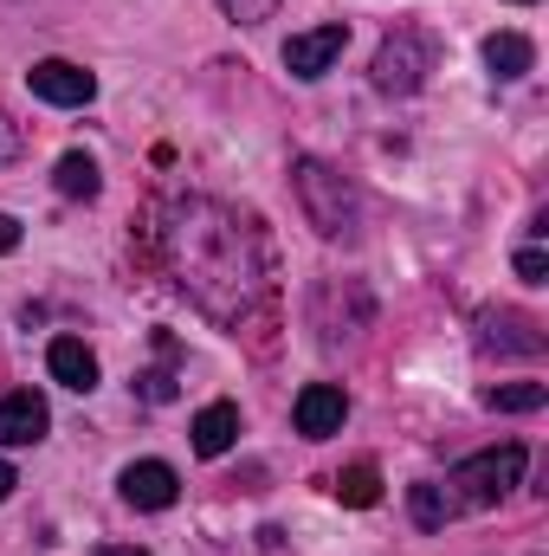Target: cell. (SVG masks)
Returning <instances> with one entry per match:
<instances>
[{
	"instance_id": "obj_1",
	"label": "cell",
	"mask_w": 549,
	"mask_h": 556,
	"mask_svg": "<svg viewBox=\"0 0 549 556\" xmlns=\"http://www.w3.org/2000/svg\"><path fill=\"white\" fill-rule=\"evenodd\" d=\"M155 253L220 330H246L272 304V240L253 214L214 194H175L155 207Z\"/></svg>"
},
{
	"instance_id": "obj_2",
	"label": "cell",
	"mask_w": 549,
	"mask_h": 556,
	"mask_svg": "<svg viewBox=\"0 0 549 556\" xmlns=\"http://www.w3.org/2000/svg\"><path fill=\"white\" fill-rule=\"evenodd\" d=\"M291 181H297L304 220H310L323 240H356V227H362V194H356L349 175H336V168L317 162V155H297V162H291Z\"/></svg>"
},
{
	"instance_id": "obj_3",
	"label": "cell",
	"mask_w": 549,
	"mask_h": 556,
	"mask_svg": "<svg viewBox=\"0 0 549 556\" xmlns=\"http://www.w3.org/2000/svg\"><path fill=\"white\" fill-rule=\"evenodd\" d=\"M524 466H531V453L518 446V440H505V446H491V453H472L459 472H452V505H498L518 479H524Z\"/></svg>"
},
{
	"instance_id": "obj_4",
	"label": "cell",
	"mask_w": 549,
	"mask_h": 556,
	"mask_svg": "<svg viewBox=\"0 0 549 556\" xmlns=\"http://www.w3.org/2000/svg\"><path fill=\"white\" fill-rule=\"evenodd\" d=\"M433 59H439L433 33H420V26H395V33L382 39V52H375V91H395V98L420 91L426 72H433Z\"/></svg>"
},
{
	"instance_id": "obj_5",
	"label": "cell",
	"mask_w": 549,
	"mask_h": 556,
	"mask_svg": "<svg viewBox=\"0 0 549 556\" xmlns=\"http://www.w3.org/2000/svg\"><path fill=\"white\" fill-rule=\"evenodd\" d=\"M544 324L531 311H485L478 317V350L491 356H544Z\"/></svg>"
},
{
	"instance_id": "obj_6",
	"label": "cell",
	"mask_w": 549,
	"mask_h": 556,
	"mask_svg": "<svg viewBox=\"0 0 549 556\" xmlns=\"http://www.w3.org/2000/svg\"><path fill=\"white\" fill-rule=\"evenodd\" d=\"M26 85H33V98H46V104H59V111H78V104L98 98V78H91L85 65H72V59H39V65L26 72Z\"/></svg>"
},
{
	"instance_id": "obj_7",
	"label": "cell",
	"mask_w": 549,
	"mask_h": 556,
	"mask_svg": "<svg viewBox=\"0 0 549 556\" xmlns=\"http://www.w3.org/2000/svg\"><path fill=\"white\" fill-rule=\"evenodd\" d=\"M343 46H349V26H343V20H330V26L291 33V46H284V65H291V78H323V72L343 59Z\"/></svg>"
},
{
	"instance_id": "obj_8",
	"label": "cell",
	"mask_w": 549,
	"mask_h": 556,
	"mask_svg": "<svg viewBox=\"0 0 549 556\" xmlns=\"http://www.w3.org/2000/svg\"><path fill=\"white\" fill-rule=\"evenodd\" d=\"M291 415H297V433H304V440H330V433H343V420H349V395H343L336 382H310Z\"/></svg>"
},
{
	"instance_id": "obj_9",
	"label": "cell",
	"mask_w": 549,
	"mask_h": 556,
	"mask_svg": "<svg viewBox=\"0 0 549 556\" xmlns=\"http://www.w3.org/2000/svg\"><path fill=\"white\" fill-rule=\"evenodd\" d=\"M124 498L137 505V511H168L175 498H181V479H175V466L168 459H137V466H124Z\"/></svg>"
},
{
	"instance_id": "obj_10",
	"label": "cell",
	"mask_w": 549,
	"mask_h": 556,
	"mask_svg": "<svg viewBox=\"0 0 549 556\" xmlns=\"http://www.w3.org/2000/svg\"><path fill=\"white\" fill-rule=\"evenodd\" d=\"M46 427H52L46 395H33V389H13V395L0 402V446H39V440H46Z\"/></svg>"
},
{
	"instance_id": "obj_11",
	"label": "cell",
	"mask_w": 549,
	"mask_h": 556,
	"mask_svg": "<svg viewBox=\"0 0 549 556\" xmlns=\"http://www.w3.org/2000/svg\"><path fill=\"white\" fill-rule=\"evenodd\" d=\"M46 369H52L65 389H78V395H91V389H98V356H91L78 337H52V350H46Z\"/></svg>"
},
{
	"instance_id": "obj_12",
	"label": "cell",
	"mask_w": 549,
	"mask_h": 556,
	"mask_svg": "<svg viewBox=\"0 0 549 556\" xmlns=\"http://www.w3.org/2000/svg\"><path fill=\"white\" fill-rule=\"evenodd\" d=\"M233 440H240V408H233V402H214V408L194 415V453H201V459L233 453Z\"/></svg>"
},
{
	"instance_id": "obj_13",
	"label": "cell",
	"mask_w": 549,
	"mask_h": 556,
	"mask_svg": "<svg viewBox=\"0 0 549 556\" xmlns=\"http://www.w3.org/2000/svg\"><path fill=\"white\" fill-rule=\"evenodd\" d=\"M485 65H491L498 85H511V78H524V72L537 65V46H531L524 33H491V39H485Z\"/></svg>"
},
{
	"instance_id": "obj_14",
	"label": "cell",
	"mask_w": 549,
	"mask_h": 556,
	"mask_svg": "<svg viewBox=\"0 0 549 556\" xmlns=\"http://www.w3.org/2000/svg\"><path fill=\"white\" fill-rule=\"evenodd\" d=\"M52 188L65 194V201H98V188H104V175H98V162L91 155H59V168H52Z\"/></svg>"
},
{
	"instance_id": "obj_15",
	"label": "cell",
	"mask_w": 549,
	"mask_h": 556,
	"mask_svg": "<svg viewBox=\"0 0 549 556\" xmlns=\"http://www.w3.org/2000/svg\"><path fill=\"white\" fill-rule=\"evenodd\" d=\"M408 505H413V525H420V531H439V525L459 511V505H452V492H446L439 479H420V485L408 492Z\"/></svg>"
},
{
	"instance_id": "obj_16",
	"label": "cell",
	"mask_w": 549,
	"mask_h": 556,
	"mask_svg": "<svg viewBox=\"0 0 549 556\" xmlns=\"http://www.w3.org/2000/svg\"><path fill=\"white\" fill-rule=\"evenodd\" d=\"M343 505H375L382 498V472L375 466H349V472H336V485H330Z\"/></svg>"
},
{
	"instance_id": "obj_17",
	"label": "cell",
	"mask_w": 549,
	"mask_h": 556,
	"mask_svg": "<svg viewBox=\"0 0 549 556\" xmlns=\"http://www.w3.org/2000/svg\"><path fill=\"white\" fill-rule=\"evenodd\" d=\"M549 389L544 382H518V389H485V408H498V415H531V408H544Z\"/></svg>"
},
{
	"instance_id": "obj_18",
	"label": "cell",
	"mask_w": 549,
	"mask_h": 556,
	"mask_svg": "<svg viewBox=\"0 0 549 556\" xmlns=\"http://www.w3.org/2000/svg\"><path fill=\"white\" fill-rule=\"evenodd\" d=\"M214 7H220L233 26H266V20L278 13V0H214Z\"/></svg>"
},
{
	"instance_id": "obj_19",
	"label": "cell",
	"mask_w": 549,
	"mask_h": 556,
	"mask_svg": "<svg viewBox=\"0 0 549 556\" xmlns=\"http://www.w3.org/2000/svg\"><path fill=\"white\" fill-rule=\"evenodd\" d=\"M518 278H524V285H544L549 278V253L544 247H524V253H518Z\"/></svg>"
},
{
	"instance_id": "obj_20",
	"label": "cell",
	"mask_w": 549,
	"mask_h": 556,
	"mask_svg": "<svg viewBox=\"0 0 549 556\" xmlns=\"http://www.w3.org/2000/svg\"><path fill=\"white\" fill-rule=\"evenodd\" d=\"M137 389H142V402H175V376H168V369H155V376H142Z\"/></svg>"
},
{
	"instance_id": "obj_21",
	"label": "cell",
	"mask_w": 549,
	"mask_h": 556,
	"mask_svg": "<svg viewBox=\"0 0 549 556\" xmlns=\"http://www.w3.org/2000/svg\"><path fill=\"white\" fill-rule=\"evenodd\" d=\"M20 124H13V117H7V111H0V162H13V155H20Z\"/></svg>"
},
{
	"instance_id": "obj_22",
	"label": "cell",
	"mask_w": 549,
	"mask_h": 556,
	"mask_svg": "<svg viewBox=\"0 0 549 556\" xmlns=\"http://www.w3.org/2000/svg\"><path fill=\"white\" fill-rule=\"evenodd\" d=\"M20 247V220L13 214H0V253H13Z\"/></svg>"
},
{
	"instance_id": "obj_23",
	"label": "cell",
	"mask_w": 549,
	"mask_h": 556,
	"mask_svg": "<svg viewBox=\"0 0 549 556\" xmlns=\"http://www.w3.org/2000/svg\"><path fill=\"white\" fill-rule=\"evenodd\" d=\"M98 556H149V551H142V544H104Z\"/></svg>"
},
{
	"instance_id": "obj_24",
	"label": "cell",
	"mask_w": 549,
	"mask_h": 556,
	"mask_svg": "<svg viewBox=\"0 0 549 556\" xmlns=\"http://www.w3.org/2000/svg\"><path fill=\"white\" fill-rule=\"evenodd\" d=\"M13 485H20V479H13V466H7V459H0V498H7V492H13Z\"/></svg>"
},
{
	"instance_id": "obj_25",
	"label": "cell",
	"mask_w": 549,
	"mask_h": 556,
	"mask_svg": "<svg viewBox=\"0 0 549 556\" xmlns=\"http://www.w3.org/2000/svg\"><path fill=\"white\" fill-rule=\"evenodd\" d=\"M511 7H531V0H511Z\"/></svg>"
}]
</instances>
